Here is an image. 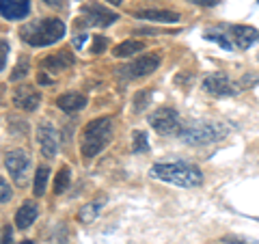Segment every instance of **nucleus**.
<instances>
[{
	"mask_svg": "<svg viewBox=\"0 0 259 244\" xmlns=\"http://www.w3.org/2000/svg\"><path fill=\"white\" fill-rule=\"evenodd\" d=\"M149 175L153 180H162L182 188H199L203 184V173L188 162H168V165H153Z\"/></svg>",
	"mask_w": 259,
	"mask_h": 244,
	"instance_id": "1",
	"label": "nucleus"
},
{
	"mask_svg": "<svg viewBox=\"0 0 259 244\" xmlns=\"http://www.w3.org/2000/svg\"><path fill=\"white\" fill-rule=\"evenodd\" d=\"M112 138V119L102 117L89 121L84 132H82V143H80V151L84 158H95Z\"/></svg>",
	"mask_w": 259,
	"mask_h": 244,
	"instance_id": "2",
	"label": "nucleus"
},
{
	"mask_svg": "<svg viewBox=\"0 0 259 244\" xmlns=\"http://www.w3.org/2000/svg\"><path fill=\"white\" fill-rule=\"evenodd\" d=\"M227 130L223 124H212V121H190L180 128V138L186 145H209L216 141H223L227 136Z\"/></svg>",
	"mask_w": 259,
	"mask_h": 244,
	"instance_id": "3",
	"label": "nucleus"
},
{
	"mask_svg": "<svg viewBox=\"0 0 259 244\" xmlns=\"http://www.w3.org/2000/svg\"><path fill=\"white\" fill-rule=\"evenodd\" d=\"M65 35V24L59 18H46L39 20L35 24H30L28 28L22 30L24 42H28L35 48H44V46H52Z\"/></svg>",
	"mask_w": 259,
	"mask_h": 244,
	"instance_id": "4",
	"label": "nucleus"
},
{
	"mask_svg": "<svg viewBox=\"0 0 259 244\" xmlns=\"http://www.w3.org/2000/svg\"><path fill=\"white\" fill-rule=\"evenodd\" d=\"M201 87H203V91L209 93V95H216V97H227V95H238L242 85L233 83V80L223 74V71H214V74H209L203 78V83H201Z\"/></svg>",
	"mask_w": 259,
	"mask_h": 244,
	"instance_id": "5",
	"label": "nucleus"
},
{
	"mask_svg": "<svg viewBox=\"0 0 259 244\" xmlns=\"http://www.w3.org/2000/svg\"><path fill=\"white\" fill-rule=\"evenodd\" d=\"M151 128L156 130L158 134L162 136H171L175 132H180V128H182V121H180V112H177L175 108H158L156 112L151 115Z\"/></svg>",
	"mask_w": 259,
	"mask_h": 244,
	"instance_id": "6",
	"label": "nucleus"
},
{
	"mask_svg": "<svg viewBox=\"0 0 259 244\" xmlns=\"http://www.w3.org/2000/svg\"><path fill=\"white\" fill-rule=\"evenodd\" d=\"M158 67H160V56L158 54H145V56H141V59L127 63L125 67H121L119 74L123 78L134 80V78H143V76L153 74Z\"/></svg>",
	"mask_w": 259,
	"mask_h": 244,
	"instance_id": "7",
	"label": "nucleus"
},
{
	"mask_svg": "<svg viewBox=\"0 0 259 244\" xmlns=\"http://www.w3.org/2000/svg\"><path fill=\"white\" fill-rule=\"evenodd\" d=\"M5 167H7V171H9V175L15 180V184L24 186L26 184V171L30 167V156L24 149H13V151L7 153Z\"/></svg>",
	"mask_w": 259,
	"mask_h": 244,
	"instance_id": "8",
	"label": "nucleus"
},
{
	"mask_svg": "<svg viewBox=\"0 0 259 244\" xmlns=\"http://www.w3.org/2000/svg\"><path fill=\"white\" fill-rule=\"evenodd\" d=\"M13 104L18 106L20 110H26V112H32L37 110V106L41 104V95H39V91L35 87H18L13 91Z\"/></svg>",
	"mask_w": 259,
	"mask_h": 244,
	"instance_id": "9",
	"label": "nucleus"
},
{
	"mask_svg": "<svg viewBox=\"0 0 259 244\" xmlns=\"http://www.w3.org/2000/svg\"><path fill=\"white\" fill-rule=\"evenodd\" d=\"M37 141H39V147H41V153L46 158H54L56 156V151H59V138H56V130L48 124V121L39 124Z\"/></svg>",
	"mask_w": 259,
	"mask_h": 244,
	"instance_id": "10",
	"label": "nucleus"
},
{
	"mask_svg": "<svg viewBox=\"0 0 259 244\" xmlns=\"http://www.w3.org/2000/svg\"><path fill=\"white\" fill-rule=\"evenodd\" d=\"M82 13L87 15V20L95 24V26H110L112 22H117L119 20V15L112 11V9H106V7H102V5H97V3H89L84 5V9Z\"/></svg>",
	"mask_w": 259,
	"mask_h": 244,
	"instance_id": "11",
	"label": "nucleus"
},
{
	"mask_svg": "<svg viewBox=\"0 0 259 244\" xmlns=\"http://www.w3.org/2000/svg\"><path fill=\"white\" fill-rule=\"evenodd\" d=\"M233 44H236L240 50H248L253 44L259 42V30L253 26H244V24H236V26H229Z\"/></svg>",
	"mask_w": 259,
	"mask_h": 244,
	"instance_id": "12",
	"label": "nucleus"
},
{
	"mask_svg": "<svg viewBox=\"0 0 259 244\" xmlns=\"http://www.w3.org/2000/svg\"><path fill=\"white\" fill-rule=\"evenodd\" d=\"M30 11V0H0V15L7 20H24Z\"/></svg>",
	"mask_w": 259,
	"mask_h": 244,
	"instance_id": "13",
	"label": "nucleus"
},
{
	"mask_svg": "<svg viewBox=\"0 0 259 244\" xmlns=\"http://www.w3.org/2000/svg\"><path fill=\"white\" fill-rule=\"evenodd\" d=\"M71 65H74V56H71L67 50H63V52H54V54L48 56V59H44L41 69L59 74V71H65L67 67H71Z\"/></svg>",
	"mask_w": 259,
	"mask_h": 244,
	"instance_id": "14",
	"label": "nucleus"
},
{
	"mask_svg": "<svg viewBox=\"0 0 259 244\" xmlns=\"http://www.w3.org/2000/svg\"><path fill=\"white\" fill-rule=\"evenodd\" d=\"M56 106H59L63 112H78L87 106V97L82 93H65L56 100Z\"/></svg>",
	"mask_w": 259,
	"mask_h": 244,
	"instance_id": "15",
	"label": "nucleus"
},
{
	"mask_svg": "<svg viewBox=\"0 0 259 244\" xmlns=\"http://www.w3.org/2000/svg\"><path fill=\"white\" fill-rule=\"evenodd\" d=\"M136 18L149 20V22H162V24H175V22H180V13L162 11V9H149V11H139Z\"/></svg>",
	"mask_w": 259,
	"mask_h": 244,
	"instance_id": "16",
	"label": "nucleus"
},
{
	"mask_svg": "<svg viewBox=\"0 0 259 244\" xmlns=\"http://www.w3.org/2000/svg\"><path fill=\"white\" fill-rule=\"evenodd\" d=\"M35 221H37V206L32 201H26L18 210V214H15V225H18L20 229H26V227H30Z\"/></svg>",
	"mask_w": 259,
	"mask_h": 244,
	"instance_id": "17",
	"label": "nucleus"
},
{
	"mask_svg": "<svg viewBox=\"0 0 259 244\" xmlns=\"http://www.w3.org/2000/svg\"><path fill=\"white\" fill-rule=\"evenodd\" d=\"M145 50V44L143 42H136V39H127V42H121L115 50H112V54L119 56V59H127V56H134Z\"/></svg>",
	"mask_w": 259,
	"mask_h": 244,
	"instance_id": "18",
	"label": "nucleus"
},
{
	"mask_svg": "<svg viewBox=\"0 0 259 244\" xmlns=\"http://www.w3.org/2000/svg\"><path fill=\"white\" fill-rule=\"evenodd\" d=\"M102 206H104V199H97V201L87 203V206H84V208L78 212V221H80V223H84V225L93 223L95 218L100 216V210H102Z\"/></svg>",
	"mask_w": 259,
	"mask_h": 244,
	"instance_id": "19",
	"label": "nucleus"
},
{
	"mask_svg": "<svg viewBox=\"0 0 259 244\" xmlns=\"http://www.w3.org/2000/svg\"><path fill=\"white\" fill-rule=\"evenodd\" d=\"M48 180H50V169L48 167H39L37 173H35V194L37 197H41V194L46 192V186H48Z\"/></svg>",
	"mask_w": 259,
	"mask_h": 244,
	"instance_id": "20",
	"label": "nucleus"
},
{
	"mask_svg": "<svg viewBox=\"0 0 259 244\" xmlns=\"http://www.w3.org/2000/svg\"><path fill=\"white\" fill-rule=\"evenodd\" d=\"M67 186H69V169L67 167H63L59 171V175H56V182H54V192H65L67 190Z\"/></svg>",
	"mask_w": 259,
	"mask_h": 244,
	"instance_id": "21",
	"label": "nucleus"
},
{
	"mask_svg": "<svg viewBox=\"0 0 259 244\" xmlns=\"http://www.w3.org/2000/svg\"><path fill=\"white\" fill-rule=\"evenodd\" d=\"M149 149V143H147V134L136 130L134 132V145H132V151L134 153H141V151H147Z\"/></svg>",
	"mask_w": 259,
	"mask_h": 244,
	"instance_id": "22",
	"label": "nucleus"
},
{
	"mask_svg": "<svg viewBox=\"0 0 259 244\" xmlns=\"http://www.w3.org/2000/svg\"><path fill=\"white\" fill-rule=\"evenodd\" d=\"M205 39H207V42H214V44H218L221 48H225V50H231V48H233V44H231V42H229V39H227L225 35H221V32L207 30V32H205Z\"/></svg>",
	"mask_w": 259,
	"mask_h": 244,
	"instance_id": "23",
	"label": "nucleus"
},
{
	"mask_svg": "<svg viewBox=\"0 0 259 244\" xmlns=\"http://www.w3.org/2000/svg\"><path fill=\"white\" fill-rule=\"evenodd\" d=\"M149 97H151V91H141V93H136V97H134V110H136V112L145 110V106L149 104Z\"/></svg>",
	"mask_w": 259,
	"mask_h": 244,
	"instance_id": "24",
	"label": "nucleus"
},
{
	"mask_svg": "<svg viewBox=\"0 0 259 244\" xmlns=\"http://www.w3.org/2000/svg\"><path fill=\"white\" fill-rule=\"evenodd\" d=\"M221 242H225V244H259V240L244 238V235H225Z\"/></svg>",
	"mask_w": 259,
	"mask_h": 244,
	"instance_id": "25",
	"label": "nucleus"
},
{
	"mask_svg": "<svg viewBox=\"0 0 259 244\" xmlns=\"http://www.w3.org/2000/svg\"><path fill=\"white\" fill-rule=\"evenodd\" d=\"M28 74V61H22L20 65H18V67H15L13 69V74H11V80H13V83H15V80H20V78H24V76H26Z\"/></svg>",
	"mask_w": 259,
	"mask_h": 244,
	"instance_id": "26",
	"label": "nucleus"
},
{
	"mask_svg": "<svg viewBox=\"0 0 259 244\" xmlns=\"http://www.w3.org/2000/svg\"><path fill=\"white\" fill-rule=\"evenodd\" d=\"M104 50H106V37H102V35H97L93 39V46H91V52L93 54H102Z\"/></svg>",
	"mask_w": 259,
	"mask_h": 244,
	"instance_id": "27",
	"label": "nucleus"
},
{
	"mask_svg": "<svg viewBox=\"0 0 259 244\" xmlns=\"http://www.w3.org/2000/svg\"><path fill=\"white\" fill-rule=\"evenodd\" d=\"M9 199H11V188L5 182V177H0V203H7Z\"/></svg>",
	"mask_w": 259,
	"mask_h": 244,
	"instance_id": "28",
	"label": "nucleus"
},
{
	"mask_svg": "<svg viewBox=\"0 0 259 244\" xmlns=\"http://www.w3.org/2000/svg\"><path fill=\"white\" fill-rule=\"evenodd\" d=\"M7 59H9V44H7V42H0V71L5 69Z\"/></svg>",
	"mask_w": 259,
	"mask_h": 244,
	"instance_id": "29",
	"label": "nucleus"
},
{
	"mask_svg": "<svg viewBox=\"0 0 259 244\" xmlns=\"http://www.w3.org/2000/svg\"><path fill=\"white\" fill-rule=\"evenodd\" d=\"M192 5H199V7H214L218 5V0H188Z\"/></svg>",
	"mask_w": 259,
	"mask_h": 244,
	"instance_id": "30",
	"label": "nucleus"
},
{
	"mask_svg": "<svg viewBox=\"0 0 259 244\" xmlns=\"http://www.w3.org/2000/svg\"><path fill=\"white\" fill-rule=\"evenodd\" d=\"M11 240H13L11 227H5V229H3V244H11Z\"/></svg>",
	"mask_w": 259,
	"mask_h": 244,
	"instance_id": "31",
	"label": "nucleus"
},
{
	"mask_svg": "<svg viewBox=\"0 0 259 244\" xmlns=\"http://www.w3.org/2000/svg\"><path fill=\"white\" fill-rule=\"evenodd\" d=\"M46 5H50V7H61L63 5V0H44Z\"/></svg>",
	"mask_w": 259,
	"mask_h": 244,
	"instance_id": "32",
	"label": "nucleus"
},
{
	"mask_svg": "<svg viewBox=\"0 0 259 244\" xmlns=\"http://www.w3.org/2000/svg\"><path fill=\"white\" fill-rule=\"evenodd\" d=\"M106 3H110L112 7H119V5H121V0H106Z\"/></svg>",
	"mask_w": 259,
	"mask_h": 244,
	"instance_id": "33",
	"label": "nucleus"
},
{
	"mask_svg": "<svg viewBox=\"0 0 259 244\" xmlns=\"http://www.w3.org/2000/svg\"><path fill=\"white\" fill-rule=\"evenodd\" d=\"M22 244H32V242H30V240H24V242H22Z\"/></svg>",
	"mask_w": 259,
	"mask_h": 244,
	"instance_id": "34",
	"label": "nucleus"
},
{
	"mask_svg": "<svg viewBox=\"0 0 259 244\" xmlns=\"http://www.w3.org/2000/svg\"><path fill=\"white\" fill-rule=\"evenodd\" d=\"M257 59H259V56H257Z\"/></svg>",
	"mask_w": 259,
	"mask_h": 244,
	"instance_id": "35",
	"label": "nucleus"
}]
</instances>
